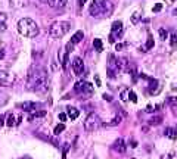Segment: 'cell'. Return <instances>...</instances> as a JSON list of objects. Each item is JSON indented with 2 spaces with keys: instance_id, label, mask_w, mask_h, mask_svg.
Segmentation results:
<instances>
[{
  "instance_id": "cell-38",
  "label": "cell",
  "mask_w": 177,
  "mask_h": 159,
  "mask_svg": "<svg viewBox=\"0 0 177 159\" xmlns=\"http://www.w3.org/2000/svg\"><path fill=\"white\" fill-rule=\"evenodd\" d=\"M3 58H5V50H3V49H0V60L3 59Z\"/></svg>"
},
{
  "instance_id": "cell-41",
  "label": "cell",
  "mask_w": 177,
  "mask_h": 159,
  "mask_svg": "<svg viewBox=\"0 0 177 159\" xmlns=\"http://www.w3.org/2000/svg\"><path fill=\"white\" fill-rule=\"evenodd\" d=\"M86 2H87V0H78V5H80V7H81L83 5H84V3H86Z\"/></svg>"
},
{
  "instance_id": "cell-43",
  "label": "cell",
  "mask_w": 177,
  "mask_h": 159,
  "mask_svg": "<svg viewBox=\"0 0 177 159\" xmlns=\"http://www.w3.org/2000/svg\"><path fill=\"white\" fill-rule=\"evenodd\" d=\"M173 15H176V16H177V9H174V10H173Z\"/></svg>"
},
{
  "instance_id": "cell-24",
  "label": "cell",
  "mask_w": 177,
  "mask_h": 159,
  "mask_svg": "<svg viewBox=\"0 0 177 159\" xmlns=\"http://www.w3.org/2000/svg\"><path fill=\"white\" fill-rule=\"evenodd\" d=\"M15 124H16V122H15V116H14V115H12V113H10V115L7 116L6 125H7V127H12V125H15Z\"/></svg>"
},
{
  "instance_id": "cell-27",
  "label": "cell",
  "mask_w": 177,
  "mask_h": 159,
  "mask_svg": "<svg viewBox=\"0 0 177 159\" xmlns=\"http://www.w3.org/2000/svg\"><path fill=\"white\" fill-rule=\"evenodd\" d=\"M158 33H159V37H161V40H167V39H168V33H167L164 28H161Z\"/></svg>"
},
{
  "instance_id": "cell-1",
  "label": "cell",
  "mask_w": 177,
  "mask_h": 159,
  "mask_svg": "<svg viewBox=\"0 0 177 159\" xmlns=\"http://www.w3.org/2000/svg\"><path fill=\"white\" fill-rule=\"evenodd\" d=\"M27 88L34 93H46L49 88L47 71L41 66H33L28 72Z\"/></svg>"
},
{
  "instance_id": "cell-18",
  "label": "cell",
  "mask_w": 177,
  "mask_h": 159,
  "mask_svg": "<svg viewBox=\"0 0 177 159\" xmlns=\"http://www.w3.org/2000/svg\"><path fill=\"white\" fill-rule=\"evenodd\" d=\"M6 21H7L6 13L0 12V31H5V30H6Z\"/></svg>"
},
{
  "instance_id": "cell-20",
  "label": "cell",
  "mask_w": 177,
  "mask_h": 159,
  "mask_svg": "<svg viewBox=\"0 0 177 159\" xmlns=\"http://www.w3.org/2000/svg\"><path fill=\"white\" fill-rule=\"evenodd\" d=\"M154 44H155V43H154V37L149 34V35H148V41H146V44H145V47H143V52H148V50H150V49L154 47Z\"/></svg>"
},
{
  "instance_id": "cell-25",
  "label": "cell",
  "mask_w": 177,
  "mask_h": 159,
  "mask_svg": "<svg viewBox=\"0 0 177 159\" xmlns=\"http://www.w3.org/2000/svg\"><path fill=\"white\" fill-rule=\"evenodd\" d=\"M68 3V0H56L55 2V7H65Z\"/></svg>"
},
{
  "instance_id": "cell-44",
  "label": "cell",
  "mask_w": 177,
  "mask_h": 159,
  "mask_svg": "<svg viewBox=\"0 0 177 159\" xmlns=\"http://www.w3.org/2000/svg\"><path fill=\"white\" fill-rule=\"evenodd\" d=\"M40 2H41V3H47L49 0H40Z\"/></svg>"
},
{
  "instance_id": "cell-8",
  "label": "cell",
  "mask_w": 177,
  "mask_h": 159,
  "mask_svg": "<svg viewBox=\"0 0 177 159\" xmlns=\"http://www.w3.org/2000/svg\"><path fill=\"white\" fill-rule=\"evenodd\" d=\"M43 103H39V102H24V103H18L16 108H21L22 111H27V112H34L37 109H40Z\"/></svg>"
},
{
  "instance_id": "cell-34",
  "label": "cell",
  "mask_w": 177,
  "mask_h": 159,
  "mask_svg": "<svg viewBox=\"0 0 177 159\" xmlns=\"http://www.w3.org/2000/svg\"><path fill=\"white\" fill-rule=\"evenodd\" d=\"M103 99H105V100H108V102H112V97H111L109 94H106V93L103 94Z\"/></svg>"
},
{
  "instance_id": "cell-28",
  "label": "cell",
  "mask_w": 177,
  "mask_h": 159,
  "mask_svg": "<svg viewBox=\"0 0 177 159\" xmlns=\"http://www.w3.org/2000/svg\"><path fill=\"white\" fill-rule=\"evenodd\" d=\"M170 43H171V46H173V47H176V46H177V34H171Z\"/></svg>"
},
{
  "instance_id": "cell-29",
  "label": "cell",
  "mask_w": 177,
  "mask_h": 159,
  "mask_svg": "<svg viewBox=\"0 0 177 159\" xmlns=\"http://www.w3.org/2000/svg\"><path fill=\"white\" fill-rule=\"evenodd\" d=\"M129 97H130V100H131L133 103H136V102H137V96H136V93H134V92H131V90H130V93H129Z\"/></svg>"
},
{
  "instance_id": "cell-22",
  "label": "cell",
  "mask_w": 177,
  "mask_h": 159,
  "mask_svg": "<svg viewBox=\"0 0 177 159\" xmlns=\"http://www.w3.org/2000/svg\"><path fill=\"white\" fill-rule=\"evenodd\" d=\"M121 116H115V118L112 119V121H111V122H106V124H103V125H108V127H112V125H118V124H120V122H121Z\"/></svg>"
},
{
  "instance_id": "cell-36",
  "label": "cell",
  "mask_w": 177,
  "mask_h": 159,
  "mask_svg": "<svg viewBox=\"0 0 177 159\" xmlns=\"http://www.w3.org/2000/svg\"><path fill=\"white\" fill-rule=\"evenodd\" d=\"M3 124H5V115H0V128L3 127Z\"/></svg>"
},
{
  "instance_id": "cell-31",
  "label": "cell",
  "mask_w": 177,
  "mask_h": 159,
  "mask_svg": "<svg viewBox=\"0 0 177 159\" xmlns=\"http://www.w3.org/2000/svg\"><path fill=\"white\" fill-rule=\"evenodd\" d=\"M161 9H163V5H161V3H157V5H155V6H154V9H152V12H159V10H161Z\"/></svg>"
},
{
  "instance_id": "cell-9",
  "label": "cell",
  "mask_w": 177,
  "mask_h": 159,
  "mask_svg": "<svg viewBox=\"0 0 177 159\" xmlns=\"http://www.w3.org/2000/svg\"><path fill=\"white\" fill-rule=\"evenodd\" d=\"M148 81H149V86H148V92H149V94H152V96H157L158 93L163 90L161 83H159V81H157L155 78H149V77H148Z\"/></svg>"
},
{
  "instance_id": "cell-15",
  "label": "cell",
  "mask_w": 177,
  "mask_h": 159,
  "mask_svg": "<svg viewBox=\"0 0 177 159\" xmlns=\"http://www.w3.org/2000/svg\"><path fill=\"white\" fill-rule=\"evenodd\" d=\"M67 115H68L71 119H77V118H78V115H80V112H78V109H77V108L69 106V108H67Z\"/></svg>"
},
{
  "instance_id": "cell-2",
  "label": "cell",
  "mask_w": 177,
  "mask_h": 159,
  "mask_svg": "<svg viewBox=\"0 0 177 159\" xmlns=\"http://www.w3.org/2000/svg\"><path fill=\"white\" fill-rule=\"evenodd\" d=\"M18 31H19L21 35L28 37V39H33V37L39 35L40 28L35 24V21H33L31 18H22L18 22Z\"/></svg>"
},
{
  "instance_id": "cell-40",
  "label": "cell",
  "mask_w": 177,
  "mask_h": 159,
  "mask_svg": "<svg viewBox=\"0 0 177 159\" xmlns=\"http://www.w3.org/2000/svg\"><path fill=\"white\" fill-rule=\"evenodd\" d=\"M130 145H131V147H136V146H137V141H134V140H131V141H130Z\"/></svg>"
},
{
  "instance_id": "cell-37",
  "label": "cell",
  "mask_w": 177,
  "mask_h": 159,
  "mask_svg": "<svg viewBox=\"0 0 177 159\" xmlns=\"http://www.w3.org/2000/svg\"><path fill=\"white\" fill-rule=\"evenodd\" d=\"M124 46H126V44H121V43H118V44L115 46V49H117V50H121V49H123Z\"/></svg>"
},
{
  "instance_id": "cell-11",
  "label": "cell",
  "mask_w": 177,
  "mask_h": 159,
  "mask_svg": "<svg viewBox=\"0 0 177 159\" xmlns=\"http://www.w3.org/2000/svg\"><path fill=\"white\" fill-rule=\"evenodd\" d=\"M72 71H74L75 75H81L83 71H84V62H83L81 58H74L72 60Z\"/></svg>"
},
{
  "instance_id": "cell-3",
  "label": "cell",
  "mask_w": 177,
  "mask_h": 159,
  "mask_svg": "<svg viewBox=\"0 0 177 159\" xmlns=\"http://www.w3.org/2000/svg\"><path fill=\"white\" fill-rule=\"evenodd\" d=\"M88 10H90V15H92V16H102V15L109 16L112 7L109 6V3L106 0H93Z\"/></svg>"
},
{
  "instance_id": "cell-12",
  "label": "cell",
  "mask_w": 177,
  "mask_h": 159,
  "mask_svg": "<svg viewBox=\"0 0 177 159\" xmlns=\"http://www.w3.org/2000/svg\"><path fill=\"white\" fill-rule=\"evenodd\" d=\"M112 149L118 153H124L126 152V149H127V146H126L123 139H118V140H115V143L112 145Z\"/></svg>"
},
{
  "instance_id": "cell-39",
  "label": "cell",
  "mask_w": 177,
  "mask_h": 159,
  "mask_svg": "<svg viewBox=\"0 0 177 159\" xmlns=\"http://www.w3.org/2000/svg\"><path fill=\"white\" fill-rule=\"evenodd\" d=\"M95 80H96V84H97V86H101V80H99L97 75H95Z\"/></svg>"
},
{
  "instance_id": "cell-5",
  "label": "cell",
  "mask_w": 177,
  "mask_h": 159,
  "mask_svg": "<svg viewBox=\"0 0 177 159\" xmlns=\"http://www.w3.org/2000/svg\"><path fill=\"white\" fill-rule=\"evenodd\" d=\"M74 92H75V94H78L80 97L87 99V97H90V96L93 94L95 87L92 86L90 83H87V81H78V83L74 84Z\"/></svg>"
},
{
  "instance_id": "cell-42",
  "label": "cell",
  "mask_w": 177,
  "mask_h": 159,
  "mask_svg": "<svg viewBox=\"0 0 177 159\" xmlns=\"http://www.w3.org/2000/svg\"><path fill=\"white\" fill-rule=\"evenodd\" d=\"M171 158H173V155L170 153V155H167V156H163L161 159H171Z\"/></svg>"
},
{
  "instance_id": "cell-16",
  "label": "cell",
  "mask_w": 177,
  "mask_h": 159,
  "mask_svg": "<svg viewBox=\"0 0 177 159\" xmlns=\"http://www.w3.org/2000/svg\"><path fill=\"white\" fill-rule=\"evenodd\" d=\"M83 39H84V33H83V31H77V33L71 37V43H72V44H77V43H80Z\"/></svg>"
},
{
  "instance_id": "cell-6",
  "label": "cell",
  "mask_w": 177,
  "mask_h": 159,
  "mask_svg": "<svg viewBox=\"0 0 177 159\" xmlns=\"http://www.w3.org/2000/svg\"><path fill=\"white\" fill-rule=\"evenodd\" d=\"M101 125H102V121L99 118V115L88 113L86 121H84V130H86V131H96Z\"/></svg>"
},
{
  "instance_id": "cell-14",
  "label": "cell",
  "mask_w": 177,
  "mask_h": 159,
  "mask_svg": "<svg viewBox=\"0 0 177 159\" xmlns=\"http://www.w3.org/2000/svg\"><path fill=\"white\" fill-rule=\"evenodd\" d=\"M43 116H46V111H34L33 113L28 115V121L31 122V121H34L37 118H43Z\"/></svg>"
},
{
  "instance_id": "cell-21",
  "label": "cell",
  "mask_w": 177,
  "mask_h": 159,
  "mask_svg": "<svg viewBox=\"0 0 177 159\" xmlns=\"http://www.w3.org/2000/svg\"><path fill=\"white\" fill-rule=\"evenodd\" d=\"M161 121H163V116H152V118L149 119V125H159L161 124Z\"/></svg>"
},
{
  "instance_id": "cell-32",
  "label": "cell",
  "mask_w": 177,
  "mask_h": 159,
  "mask_svg": "<svg viewBox=\"0 0 177 159\" xmlns=\"http://www.w3.org/2000/svg\"><path fill=\"white\" fill-rule=\"evenodd\" d=\"M137 21H139V13H133V16H131V22L133 24H137Z\"/></svg>"
},
{
  "instance_id": "cell-19",
  "label": "cell",
  "mask_w": 177,
  "mask_h": 159,
  "mask_svg": "<svg viewBox=\"0 0 177 159\" xmlns=\"http://www.w3.org/2000/svg\"><path fill=\"white\" fill-rule=\"evenodd\" d=\"M93 47H95V50L96 52H102L103 50V43H102V40L101 39H95L93 40Z\"/></svg>"
},
{
  "instance_id": "cell-26",
  "label": "cell",
  "mask_w": 177,
  "mask_h": 159,
  "mask_svg": "<svg viewBox=\"0 0 177 159\" xmlns=\"http://www.w3.org/2000/svg\"><path fill=\"white\" fill-rule=\"evenodd\" d=\"M64 130H65V125H64V124H59V125L55 127V131H53V132L56 134V136H59V134H61Z\"/></svg>"
},
{
  "instance_id": "cell-46",
  "label": "cell",
  "mask_w": 177,
  "mask_h": 159,
  "mask_svg": "<svg viewBox=\"0 0 177 159\" xmlns=\"http://www.w3.org/2000/svg\"><path fill=\"white\" fill-rule=\"evenodd\" d=\"M171 2H174V0H171Z\"/></svg>"
},
{
  "instance_id": "cell-45",
  "label": "cell",
  "mask_w": 177,
  "mask_h": 159,
  "mask_svg": "<svg viewBox=\"0 0 177 159\" xmlns=\"http://www.w3.org/2000/svg\"><path fill=\"white\" fill-rule=\"evenodd\" d=\"M93 159H97V158H93Z\"/></svg>"
},
{
  "instance_id": "cell-33",
  "label": "cell",
  "mask_w": 177,
  "mask_h": 159,
  "mask_svg": "<svg viewBox=\"0 0 177 159\" xmlns=\"http://www.w3.org/2000/svg\"><path fill=\"white\" fill-rule=\"evenodd\" d=\"M154 111H157V109H154V108H152V105L146 106V112H154Z\"/></svg>"
},
{
  "instance_id": "cell-13",
  "label": "cell",
  "mask_w": 177,
  "mask_h": 159,
  "mask_svg": "<svg viewBox=\"0 0 177 159\" xmlns=\"http://www.w3.org/2000/svg\"><path fill=\"white\" fill-rule=\"evenodd\" d=\"M164 136H167V137L171 139V140H176L177 139V130L176 128H171V127H167V128L164 130Z\"/></svg>"
},
{
  "instance_id": "cell-35",
  "label": "cell",
  "mask_w": 177,
  "mask_h": 159,
  "mask_svg": "<svg viewBox=\"0 0 177 159\" xmlns=\"http://www.w3.org/2000/svg\"><path fill=\"white\" fill-rule=\"evenodd\" d=\"M67 116H68L67 113H59V119H61V121H65V119H67Z\"/></svg>"
},
{
  "instance_id": "cell-10",
  "label": "cell",
  "mask_w": 177,
  "mask_h": 159,
  "mask_svg": "<svg viewBox=\"0 0 177 159\" xmlns=\"http://www.w3.org/2000/svg\"><path fill=\"white\" fill-rule=\"evenodd\" d=\"M14 81H15L14 74L7 72V71H0V86L7 87L10 84H14Z\"/></svg>"
},
{
  "instance_id": "cell-23",
  "label": "cell",
  "mask_w": 177,
  "mask_h": 159,
  "mask_svg": "<svg viewBox=\"0 0 177 159\" xmlns=\"http://www.w3.org/2000/svg\"><path fill=\"white\" fill-rule=\"evenodd\" d=\"M129 93H130L129 88H124L123 92H121V100H123V102H127V100H129Z\"/></svg>"
},
{
  "instance_id": "cell-17",
  "label": "cell",
  "mask_w": 177,
  "mask_h": 159,
  "mask_svg": "<svg viewBox=\"0 0 177 159\" xmlns=\"http://www.w3.org/2000/svg\"><path fill=\"white\" fill-rule=\"evenodd\" d=\"M68 58H69V53L65 50V53L64 55H59V62H61V65H62V68L65 69L67 66H68Z\"/></svg>"
},
{
  "instance_id": "cell-30",
  "label": "cell",
  "mask_w": 177,
  "mask_h": 159,
  "mask_svg": "<svg viewBox=\"0 0 177 159\" xmlns=\"http://www.w3.org/2000/svg\"><path fill=\"white\" fill-rule=\"evenodd\" d=\"M168 103H170L171 106H176L177 105V97H174V96H170V97H168Z\"/></svg>"
},
{
  "instance_id": "cell-4",
  "label": "cell",
  "mask_w": 177,
  "mask_h": 159,
  "mask_svg": "<svg viewBox=\"0 0 177 159\" xmlns=\"http://www.w3.org/2000/svg\"><path fill=\"white\" fill-rule=\"evenodd\" d=\"M71 30V24L67 22V21H58V22H53L50 28H49V34L52 39H62L65 34Z\"/></svg>"
},
{
  "instance_id": "cell-7",
  "label": "cell",
  "mask_w": 177,
  "mask_h": 159,
  "mask_svg": "<svg viewBox=\"0 0 177 159\" xmlns=\"http://www.w3.org/2000/svg\"><path fill=\"white\" fill-rule=\"evenodd\" d=\"M123 34V22L121 21H115L112 26H111V34H109V43H115V40Z\"/></svg>"
}]
</instances>
